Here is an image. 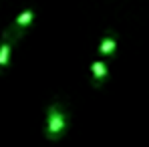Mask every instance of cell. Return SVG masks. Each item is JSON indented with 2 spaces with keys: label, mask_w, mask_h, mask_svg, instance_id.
I'll use <instances>...</instances> for the list:
<instances>
[{
  "label": "cell",
  "mask_w": 149,
  "mask_h": 147,
  "mask_svg": "<svg viewBox=\"0 0 149 147\" xmlns=\"http://www.w3.org/2000/svg\"><path fill=\"white\" fill-rule=\"evenodd\" d=\"M69 127V111L65 109L63 101H54L50 103L49 111H47V139L56 141L65 135Z\"/></svg>",
  "instance_id": "1"
},
{
  "label": "cell",
  "mask_w": 149,
  "mask_h": 147,
  "mask_svg": "<svg viewBox=\"0 0 149 147\" xmlns=\"http://www.w3.org/2000/svg\"><path fill=\"white\" fill-rule=\"evenodd\" d=\"M32 18H34V12H32V10H24V12H20L18 18L14 20V32H10V34H12L14 38L22 36V30L32 22Z\"/></svg>",
  "instance_id": "2"
},
{
  "label": "cell",
  "mask_w": 149,
  "mask_h": 147,
  "mask_svg": "<svg viewBox=\"0 0 149 147\" xmlns=\"http://www.w3.org/2000/svg\"><path fill=\"white\" fill-rule=\"evenodd\" d=\"M12 40H14V36H10V32H4V38H2V45H0V73L8 65V56H10V50H12Z\"/></svg>",
  "instance_id": "3"
},
{
  "label": "cell",
  "mask_w": 149,
  "mask_h": 147,
  "mask_svg": "<svg viewBox=\"0 0 149 147\" xmlns=\"http://www.w3.org/2000/svg\"><path fill=\"white\" fill-rule=\"evenodd\" d=\"M115 50H117V38H115L111 32H107V34L103 36V40H101V45H99V52L103 56H111Z\"/></svg>",
  "instance_id": "4"
},
{
  "label": "cell",
  "mask_w": 149,
  "mask_h": 147,
  "mask_svg": "<svg viewBox=\"0 0 149 147\" xmlns=\"http://www.w3.org/2000/svg\"><path fill=\"white\" fill-rule=\"evenodd\" d=\"M105 77H107V67H105V63H103V61H95V63H93V83H95V87H101V85H103Z\"/></svg>",
  "instance_id": "5"
}]
</instances>
